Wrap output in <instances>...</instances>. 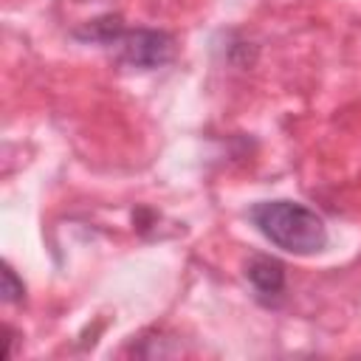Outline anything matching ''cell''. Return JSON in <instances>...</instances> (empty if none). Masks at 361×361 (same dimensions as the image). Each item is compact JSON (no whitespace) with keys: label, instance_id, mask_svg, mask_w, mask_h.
Masks as SVG:
<instances>
[{"label":"cell","instance_id":"1","mask_svg":"<svg viewBox=\"0 0 361 361\" xmlns=\"http://www.w3.org/2000/svg\"><path fill=\"white\" fill-rule=\"evenodd\" d=\"M251 220L262 231L265 240H271L276 248H282L288 254L307 257V254H319L327 245L324 220L313 209H307L296 200L257 203L251 209Z\"/></svg>","mask_w":361,"mask_h":361},{"label":"cell","instance_id":"2","mask_svg":"<svg viewBox=\"0 0 361 361\" xmlns=\"http://www.w3.org/2000/svg\"><path fill=\"white\" fill-rule=\"evenodd\" d=\"M118 48L121 62L149 71V68H161L175 56V39L166 31H155V28H133V31H121L118 39L113 42Z\"/></svg>","mask_w":361,"mask_h":361},{"label":"cell","instance_id":"3","mask_svg":"<svg viewBox=\"0 0 361 361\" xmlns=\"http://www.w3.org/2000/svg\"><path fill=\"white\" fill-rule=\"evenodd\" d=\"M245 276L262 296H279L285 290V265L274 257H251L245 265Z\"/></svg>","mask_w":361,"mask_h":361},{"label":"cell","instance_id":"4","mask_svg":"<svg viewBox=\"0 0 361 361\" xmlns=\"http://www.w3.org/2000/svg\"><path fill=\"white\" fill-rule=\"evenodd\" d=\"M121 31H124L121 20L113 17V14H107V17L90 20L82 31H76V37H82V39H96V42H104V45H113V42L118 39Z\"/></svg>","mask_w":361,"mask_h":361},{"label":"cell","instance_id":"5","mask_svg":"<svg viewBox=\"0 0 361 361\" xmlns=\"http://www.w3.org/2000/svg\"><path fill=\"white\" fill-rule=\"evenodd\" d=\"M23 290H25L23 282H20V279L14 276V271L6 265V268H3V288H0L3 299H6V302H20V299H23Z\"/></svg>","mask_w":361,"mask_h":361}]
</instances>
